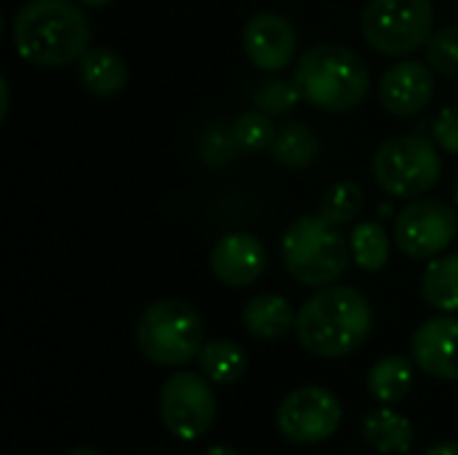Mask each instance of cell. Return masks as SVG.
<instances>
[{
  "label": "cell",
  "instance_id": "cell-13",
  "mask_svg": "<svg viewBox=\"0 0 458 455\" xmlns=\"http://www.w3.org/2000/svg\"><path fill=\"white\" fill-rule=\"evenodd\" d=\"M411 357L427 375L458 381V316L443 314L424 322L411 338Z\"/></svg>",
  "mask_w": 458,
  "mask_h": 455
},
{
  "label": "cell",
  "instance_id": "cell-23",
  "mask_svg": "<svg viewBox=\"0 0 458 455\" xmlns=\"http://www.w3.org/2000/svg\"><path fill=\"white\" fill-rule=\"evenodd\" d=\"M365 209V193L354 180H341L330 185L319 201V215L333 225H349L354 223Z\"/></svg>",
  "mask_w": 458,
  "mask_h": 455
},
{
  "label": "cell",
  "instance_id": "cell-8",
  "mask_svg": "<svg viewBox=\"0 0 458 455\" xmlns=\"http://www.w3.org/2000/svg\"><path fill=\"white\" fill-rule=\"evenodd\" d=\"M158 413L172 437L185 442L204 437L217 418L212 381L204 373H174L161 386Z\"/></svg>",
  "mask_w": 458,
  "mask_h": 455
},
{
  "label": "cell",
  "instance_id": "cell-29",
  "mask_svg": "<svg viewBox=\"0 0 458 455\" xmlns=\"http://www.w3.org/2000/svg\"><path fill=\"white\" fill-rule=\"evenodd\" d=\"M0 97H3V105H0V121H5L8 110H11V86L5 78H0Z\"/></svg>",
  "mask_w": 458,
  "mask_h": 455
},
{
  "label": "cell",
  "instance_id": "cell-15",
  "mask_svg": "<svg viewBox=\"0 0 458 455\" xmlns=\"http://www.w3.org/2000/svg\"><path fill=\"white\" fill-rule=\"evenodd\" d=\"M75 64L81 86L94 97H115L129 83L126 59L107 46H91Z\"/></svg>",
  "mask_w": 458,
  "mask_h": 455
},
{
  "label": "cell",
  "instance_id": "cell-28",
  "mask_svg": "<svg viewBox=\"0 0 458 455\" xmlns=\"http://www.w3.org/2000/svg\"><path fill=\"white\" fill-rule=\"evenodd\" d=\"M432 137L440 150L458 156V105L443 107L432 121Z\"/></svg>",
  "mask_w": 458,
  "mask_h": 455
},
{
  "label": "cell",
  "instance_id": "cell-25",
  "mask_svg": "<svg viewBox=\"0 0 458 455\" xmlns=\"http://www.w3.org/2000/svg\"><path fill=\"white\" fill-rule=\"evenodd\" d=\"M301 99H303V94H301L298 83L284 80V78L266 80L255 91V107L268 113V115H287L298 107Z\"/></svg>",
  "mask_w": 458,
  "mask_h": 455
},
{
  "label": "cell",
  "instance_id": "cell-11",
  "mask_svg": "<svg viewBox=\"0 0 458 455\" xmlns=\"http://www.w3.org/2000/svg\"><path fill=\"white\" fill-rule=\"evenodd\" d=\"M242 46L252 67L263 72H282L295 62L298 54V32L287 16L263 11L255 13L242 32Z\"/></svg>",
  "mask_w": 458,
  "mask_h": 455
},
{
  "label": "cell",
  "instance_id": "cell-34",
  "mask_svg": "<svg viewBox=\"0 0 458 455\" xmlns=\"http://www.w3.org/2000/svg\"><path fill=\"white\" fill-rule=\"evenodd\" d=\"M378 212H381V215H392V206H386V204H381V206H378Z\"/></svg>",
  "mask_w": 458,
  "mask_h": 455
},
{
  "label": "cell",
  "instance_id": "cell-10",
  "mask_svg": "<svg viewBox=\"0 0 458 455\" xmlns=\"http://www.w3.org/2000/svg\"><path fill=\"white\" fill-rule=\"evenodd\" d=\"M344 418L341 400L322 386H301L290 392L279 410H276V426L293 445H319L330 440Z\"/></svg>",
  "mask_w": 458,
  "mask_h": 455
},
{
  "label": "cell",
  "instance_id": "cell-2",
  "mask_svg": "<svg viewBox=\"0 0 458 455\" xmlns=\"http://www.w3.org/2000/svg\"><path fill=\"white\" fill-rule=\"evenodd\" d=\"M373 322V306L360 290L330 284L303 303L295 335L309 354L319 359H341L365 346Z\"/></svg>",
  "mask_w": 458,
  "mask_h": 455
},
{
  "label": "cell",
  "instance_id": "cell-17",
  "mask_svg": "<svg viewBox=\"0 0 458 455\" xmlns=\"http://www.w3.org/2000/svg\"><path fill=\"white\" fill-rule=\"evenodd\" d=\"M362 437H365L368 448H373L376 453H408L413 445V424L408 421V416L381 408L365 418Z\"/></svg>",
  "mask_w": 458,
  "mask_h": 455
},
{
  "label": "cell",
  "instance_id": "cell-18",
  "mask_svg": "<svg viewBox=\"0 0 458 455\" xmlns=\"http://www.w3.org/2000/svg\"><path fill=\"white\" fill-rule=\"evenodd\" d=\"M319 150H322V142H319V134L314 131V126H309L303 121H290L276 131V139L268 153H271L274 164H279L284 169H303L317 161Z\"/></svg>",
  "mask_w": 458,
  "mask_h": 455
},
{
  "label": "cell",
  "instance_id": "cell-32",
  "mask_svg": "<svg viewBox=\"0 0 458 455\" xmlns=\"http://www.w3.org/2000/svg\"><path fill=\"white\" fill-rule=\"evenodd\" d=\"M83 8H105L107 3H113V0H78Z\"/></svg>",
  "mask_w": 458,
  "mask_h": 455
},
{
  "label": "cell",
  "instance_id": "cell-30",
  "mask_svg": "<svg viewBox=\"0 0 458 455\" xmlns=\"http://www.w3.org/2000/svg\"><path fill=\"white\" fill-rule=\"evenodd\" d=\"M424 455H458V442H440V445L429 448Z\"/></svg>",
  "mask_w": 458,
  "mask_h": 455
},
{
  "label": "cell",
  "instance_id": "cell-27",
  "mask_svg": "<svg viewBox=\"0 0 458 455\" xmlns=\"http://www.w3.org/2000/svg\"><path fill=\"white\" fill-rule=\"evenodd\" d=\"M239 145L233 139V129L231 126H223V123H215L204 137H201V158L209 164V166H223L228 164L233 156H236Z\"/></svg>",
  "mask_w": 458,
  "mask_h": 455
},
{
  "label": "cell",
  "instance_id": "cell-5",
  "mask_svg": "<svg viewBox=\"0 0 458 455\" xmlns=\"http://www.w3.org/2000/svg\"><path fill=\"white\" fill-rule=\"evenodd\" d=\"M137 346L158 367H182L199 359L204 349V322L180 298L156 300L137 319Z\"/></svg>",
  "mask_w": 458,
  "mask_h": 455
},
{
  "label": "cell",
  "instance_id": "cell-31",
  "mask_svg": "<svg viewBox=\"0 0 458 455\" xmlns=\"http://www.w3.org/2000/svg\"><path fill=\"white\" fill-rule=\"evenodd\" d=\"M201 455H239L233 448H225V445H217V448H207Z\"/></svg>",
  "mask_w": 458,
  "mask_h": 455
},
{
  "label": "cell",
  "instance_id": "cell-9",
  "mask_svg": "<svg viewBox=\"0 0 458 455\" xmlns=\"http://www.w3.org/2000/svg\"><path fill=\"white\" fill-rule=\"evenodd\" d=\"M456 236V212L437 198H416L394 217V244L411 260L440 257Z\"/></svg>",
  "mask_w": 458,
  "mask_h": 455
},
{
  "label": "cell",
  "instance_id": "cell-33",
  "mask_svg": "<svg viewBox=\"0 0 458 455\" xmlns=\"http://www.w3.org/2000/svg\"><path fill=\"white\" fill-rule=\"evenodd\" d=\"M64 455H102L99 451H94V448H72V451H67Z\"/></svg>",
  "mask_w": 458,
  "mask_h": 455
},
{
  "label": "cell",
  "instance_id": "cell-4",
  "mask_svg": "<svg viewBox=\"0 0 458 455\" xmlns=\"http://www.w3.org/2000/svg\"><path fill=\"white\" fill-rule=\"evenodd\" d=\"M349 241L338 225L322 215H303L282 236V260L287 274L303 287H330L349 268Z\"/></svg>",
  "mask_w": 458,
  "mask_h": 455
},
{
  "label": "cell",
  "instance_id": "cell-20",
  "mask_svg": "<svg viewBox=\"0 0 458 455\" xmlns=\"http://www.w3.org/2000/svg\"><path fill=\"white\" fill-rule=\"evenodd\" d=\"M421 295L432 308H437L443 314H456L458 255H440V257L429 260V265L421 276Z\"/></svg>",
  "mask_w": 458,
  "mask_h": 455
},
{
  "label": "cell",
  "instance_id": "cell-26",
  "mask_svg": "<svg viewBox=\"0 0 458 455\" xmlns=\"http://www.w3.org/2000/svg\"><path fill=\"white\" fill-rule=\"evenodd\" d=\"M427 48V64L445 75V78H458V27H440L432 32Z\"/></svg>",
  "mask_w": 458,
  "mask_h": 455
},
{
  "label": "cell",
  "instance_id": "cell-7",
  "mask_svg": "<svg viewBox=\"0 0 458 455\" xmlns=\"http://www.w3.org/2000/svg\"><path fill=\"white\" fill-rule=\"evenodd\" d=\"M435 32L432 0H370L362 11V35L384 56H408Z\"/></svg>",
  "mask_w": 458,
  "mask_h": 455
},
{
  "label": "cell",
  "instance_id": "cell-22",
  "mask_svg": "<svg viewBox=\"0 0 458 455\" xmlns=\"http://www.w3.org/2000/svg\"><path fill=\"white\" fill-rule=\"evenodd\" d=\"M389 233L386 228L378 223V220H365V223H357L352 236H349V249H352V257L354 263L362 268V271H381L386 268L389 263Z\"/></svg>",
  "mask_w": 458,
  "mask_h": 455
},
{
  "label": "cell",
  "instance_id": "cell-14",
  "mask_svg": "<svg viewBox=\"0 0 458 455\" xmlns=\"http://www.w3.org/2000/svg\"><path fill=\"white\" fill-rule=\"evenodd\" d=\"M266 247L252 233H225L209 252V268L215 279L236 290L255 284L266 274Z\"/></svg>",
  "mask_w": 458,
  "mask_h": 455
},
{
  "label": "cell",
  "instance_id": "cell-16",
  "mask_svg": "<svg viewBox=\"0 0 458 455\" xmlns=\"http://www.w3.org/2000/svg\"><path fill=\"white\" fill-rule=\"evenodd\" d=\"M295 322L298 314L290 306V300L274 292L255 295L242 308V324L258 341H279L295 330Z\"/></svg>",
  "mask_w": 458,
  "mask_h": 455
},
{
  "label": "cell",
  "instance_id": "cell-35",
  "mask_svg": "<svg viewBox=\"0 0 458 455\" xmlns=\"http://www.w3.org/2000/svg\"><path fill=\"white\" fill-rule=\"evenodd\" d=\"M454 201H456V206H458V177H456V185H454Z\"/></svg>",
  "mask_w": 458,
  "mask_h": 455
},
{
  "label": "cell",
  "instance_id": "cell-6",
  "mask_svg": "<svg viewBox=\"0 0 458 455\" xmlns=\"http://www.w3.org/2000/svg\"><path fill=\"white\" fill-rule=\"evenodd\" d=\"M443 174L437 142L421 134H397L373 153V177L386 196L416 198L429 193Z\"/></svg>",
  "mask_w": 458,
  "mask_h": 455
},
{
  "label": "cell",
  "instance_id": "cell-21",
  "mask_svg": "<svg viewBox=\"0 0 458 455\" xmlns=\"http://www.w3.org/2000/svg\"><path fill=\"white\" fill-rule=\"evenodd\" d=\"M199 367H201V373L212 383L231 386V383L244 378V373H247V354L233 341L217 338V341L204 343V349L199 354Z\"/></svg>",
  "mask_w": 458,
  "mask_h": 455
},
{
  "label": "cell",
  "instance_id": "cell-24",
  "mask_svg": "<svg viewBox=\"0 0 458 455\" xmlns=\"http://www.w3.org/2000/svg\"><path fill=\"white\" fill-rule=\"evenodd\" d=\"M233 139L239 145L242 153H263L271 150L274 139H276V126H274V115L263 113V110H247L242 113L233 123Z\"/></svg>",
  "mask_w": 458,
  "mask_h": 455
},
{
  "label": "cell",
  "instance_id": "cell-1",
  "mask_svg": "<svg viewBox=\"0 0 458 455\" xmlns=\"http://www.w3.org/2000/svg\"><path fill=\"white\" fill-rule=\"evenodd\" d=\"M16 54L35 67H64L91 46L89 16L75 0H27L11 24Z\"/></svg>",
  "mask_w": 458,
  "mask_h": 455
},
{
  "label": "cell",
  "instance_id": "cell-12",
  "mask_svg": "<svg viewBox=\"0 0 458 455\" xmlns=\"http://www.w3.org/2000/svg\"><path fill=\"white\" fill-rule=\"evenodd\" d=\"M435 70L424 62L405 59L392 64L378 83V99L397 118L419 115L435 97Z\"/></svg>",
  "mask_w": 458,
  "mask_h": 455
},
{
  "label": "cell",
  "instance_id": "cell-3",
  "mask_svg": "<svg viewBox=\"0 0 458 455\" xmlns=\"http://www.w3.org/2000/svg\"><path fill=\"white\" fill-rule=\"evenodd\" d=\"M309 105L322 113H349L368 99V62L338 43H319L301 54L293 78Z\"/></svg>",
  "mask_w": 458,
  "mask_h": 455
},
{
  "label": "cell",
  "instance_id": "cell-19",
  "mask_svg": "<svg viewBox=\"0 0 458 455\" xmlns=\"http://www.w3.org/2000/svg\"><path fill=\"white\" fill-rule=\"evenodd\" d=\"M413 386V365L403 354L378 359L368 373V394L381 405H397Z\"/></svg>",
  "mask_w": 458,
  "mask_h": 455
}]
</instances>
